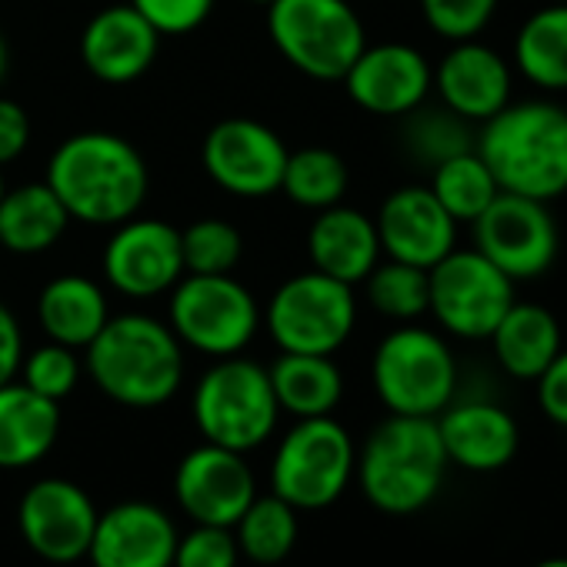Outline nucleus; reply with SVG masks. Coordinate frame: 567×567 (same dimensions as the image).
Masks as SVG:
<instances>
[{
	"mask_svg": "<svg viewBox=\"0 0 567 567\" xmlns=\"http://www.w3.org/2000/svg\"><path fill=\"white\" fill-rule=\"evenodd\" d=\"M308 254H311L315 270H321L334 280H344L351 288L361 284L384 257L374 217H368L358 207H344V204L318 210V217L308 230Z\"/></svg>",
	"mask_w": 567,
	"mask_h": 567,
	"instance_id": "nucleus-23",
	"label": "nucleus"
},
{
	"mask_svg": "<svg viewBox=\"0 0 567 567\" xmlns=\"http://www.w3.org/2000/svg\"><path fill=\"white\" fill-rule=\"evenodd\" d=\"M517 74L547 94L567 91V4H547L534 11L514 38Z\"/></svg>",
	"mask_w": 567,
	"mask_h": 567,
	"instance_id": "nucleus-29",
	"label": "nucleus"
},
{
	"mask_svg": "<svg viewBox=\"0 0 567 567\" xmlns=\"http://www.w3.org/2000/svg\"><path fill=\"white\" fill-rule=\"evenodd\" d=\"M127 4L161 38H184L210 18L217 0H127Z\"/></svg>",
	"mask_w": 567,
	"mask_h": 567,
	"instance_id": "nucleus-39",
	"label": "nucleus"
},
{
	"mask_svg": "<svg viewBox=\"0 0 567 567\" xmlns=\"http://www.w3.org/2000/svg\"><path fill=\"white\" fill-rule=\"evenodd\" d=\"M84 368L101 394L124 408H161L184 381V344L151 315H117L84 348Z\"/></svg>",
	"mask_w": 567,
	"mask_h": 567,
	"instance_id": "nucleus-3",
	"label": "nucleus"
},
{
	"mask_svg": "<svg viewBox=\"0 0 567 567\" xmlns=\"http://www.w3.org/2000/svg\"><path fill=\"white\" fill-rule=\"evenodd\" d=\"M358 447L341 421L301 417L274 451L270 491L298 511L331 507L351 484Z\"/></svg>",
	"mask_w": 567,
	"mask_h": 567,
	"instance_id": "nucleus-8",
	"label": "nucleus"
},
{
	"mask_svg": "<svg viewBox=\"0 0 567 567\" xmlns=\"http://www.w3.org/2000/svg\"><path fill=\"white\" fill-rule=\"evenodd\" d=\"M277 408L284 414L301 417H324L334 414L344 394V378L341 368L331 361V354H288L267 368Z\"/></svg>",
	"mask_w": 567,
	"mask_h": 567,
	"instance_id": "nucleus-28",
	"label": "nucleus"
},
{
	"mask_svg": "<svg viewBox=\"0 0 567 567\" xmlns=\"http://www.w3.org/2000/svg\"><path fill=\"white\" fill-rule=\"evenodd\" d=\"M250 4H270V0H250Z\"/></svg>",
	"mask_w": 567,
	"mask_h": 567,
	"instance_id": "nucleus-46",
	"label": "nucleus"
},
{
	"mask_svg": "<svg viewBox=\"0 0 567 567\" xmlns=\"http://www.w3.org/2000/svg\"><path fill=\"white\" fill-rule=\"evenodd\" d=\"M8 78V44H4V34H0V84Z\"/></svg>",
	"mask_w": 567,
	"mask_h": 567,
	"instance_id": "nucleus-43",
	"label": "nucleus"
},
{
	"mask_svg": "<svg viewBox=\"0 0 567 567\" xmlns=\"http://www.w3.org/2000/svg\"><path fill=\"white\" fill-rule=\"evenodd\" d=\"M157 48L161 34L131 4L104 8L81 34V61L104 84L137 81L154 64Z\"/></svg>",
	"mask_w": 567,
	"mask_h": 567,
	"instance_id": "nucleus-22",
	"label": "nucleus"
},
{
	"mask_svg": "<svg viewBox=\"0 0 567 567\" xmlns=\"http://www.w3.org/2000/svg\"><path fill=\"white\" fill-rule=\"evenodd\" d=\"M474 247L514 284L544 277L560 254V230L544 200L501 190L471 224Z\"/></svg>",
	"mask_w": 567,
	"mask_h": 567,
	"instance_id": "nucleus-12",
	"label": "nucleus"
},
{
	"mask_svg": "<svg viewBox=\"0 0 567 567\" xmlns=\"http://www.w3.org/2000/svg\"><path fill=\"white\" fill-rule=\"evenodd\" d=\"M501 0H421V14L427 28L444 41H471L481 38L494 21Z\"/></svg>",
	"mask_w": 567,
	"mask_h": 567,
	"instance_id": "nucleus-37",
	"label": "nucleus"
},
{
	"mask_svg": "<svg viewBox=\"0 0 567 567\" xmlns=\"http://www.w3.org/2000/svg\"><path fill=\"white\" fill-rule=\"evenodd\" d=\"M97 507L84 487L64 477L34 481L18 504V527L28 547L51 564H74L87 554Z\"/></svg>",
	"mask_w": 567,
	"mask_h": 567,
	"instance_id": "nucleus-15",
	"label": "nucleus"
},
{
	"mask_svg": "<svg viewBox=\"0 0 567 567\" xmlns=\"http://www.w3.org/2000/svg\"><path fill=\"white\" fill-rule=\"evenodd\" d=\"M190 411L207 444H220L240 454L260 447L280 417L267 368L240 354L217 358V364L200 374Z\"/></svg>",
	"mask_w": 567,
	"mask_h": 567,
	"instance_id": "nucleus-6",
	"label": "nucleus"
},
{
	"mask_svg": "<svg viewBox=\"0 0 567 567\" xmlns=\"http://www.w3.org/2000/svg\"><path fill=\"white\" fill-rule=\"evenodd\" d=\"M474 151L507 194L544 204L567 194V107L557 101H511L481 124Z\"/></svg>",
	"mask_w": 567,
	"mask_h": 567,
	"instance_id": "nucleus-2",
	"label": "nucleus"
},
{
	"mask_svg": "<svg viewBox=\"0 0 567 567\" xmlns=\"http://www.w3.org/2000/svg\"><path fill=\"white\" fill-rule=\"evenodd\" d=\"M230 530L244 557L257 564H277L298 544V507H291L274 491L264 497L257 494Z\"/></svg>",
	"mask_w": 567,
	"mask_h": 567,
	"instance_id": "nucleus-30",
	"label": "nucleus"
},
{
	"mask_svg": "<svg viewBox=\"0 0 567 567\" xmlns=\"http://www.w3.org/2000/svg\"><path fill=\"white\" fill-rule=\"evenodd\" d=\"M174 497L194 524L234 527L257 497V484L240 451L204 441L181 457L174 471Z\"/></svg>",
	"mask_w": 567,
	"mask_h": 567,
	"instance_id": "nucleus-16",
	"label": "nucleus"
},
{
	"mask_svg": "<svg viewBox=\"0 0 567 567\" xmlns=\"http://www.w3.org/2000/svg\"><path fill=\"white\" fill-rule=\"evenodd\" d=\"M21 361H24V334L18 318L0 305V388L11 384L21 374Z\"/></svg>",
	"mask_w": 567,
	"mask_h": 567,
	"instance_id": "nucleus-42",
	"label": "nucleus"
},
{
	"mask_svg": "<svg viewBox=\"0 0 567 567\" xmlns=\"http://www.w3.org/2000/svg\"><path fill=\"white\" fill-rule=\"evenodd\" d=\"M240 547L230 527L194 524L184 537H177L171 567H237Z\"/></svg>",
	"mask_w": 567,
	"mask_h": 567,
	"instance_id": "nucleus-38",
	"label": "nucleus"
},
{
	"mask_svg": "<svg viewBox=\"0 0 567 567\" xmlns=\"http://www.w3.org/2000/svg\"><path fill=\"white\" fill-rule=\"evenodd\" d=\"M38 321L51 341L84 351L111 321L107 291L84 274H61L38 298Z\"/></svg>",
	"mask_w": 567,
	"mask_h": 567,
	"instance_id": "nucleus-25",
	"label": "nucleus"
},
{
	"mask_svg": "<svg viewBox=\"0 0 567 567\" xmlns=\"http://www.w3.org/2000/svg\"><path fill=\"white\" fill-rule=\"evenodd\" d=\"M371 381L388 414L437 417L457 394V361L437 331L411 321L381 338Z\"/></svg>",
	"mask_w": 567,
	"mask_h": 567,
	"instance_id": "nucleus-5",
	"label": "nucleus"
},
{
	"mask_svg": "<svg viewBox=\"0 0 567 567\" xmlns=\"http://www.w3.org/2000/svg\"><path fill=\"white\" fill-rule=\"evenodd\" d=\"M427 187L457 224H474L491 207V200L501 194L491 167L481 161V154L474 147L431 167Z\"/></svg>",
	"mask_w": 567,
	"mask_h": 567,
	"instance_id": "nucleus-31",
	"label": "nucleus"
},
{
	"mask_svg": "<svg viewBox=\"0 0 567 567\" xmlns=\"http://www.w3.org/2000/svg\"><path fill=\"white\" fill-rule=\"evenodd\" d=\"M487 341L501 371L514 381H534L564 348L560 321L534 301H514Z\"/></svg>",
	"mask_w": 567,
	"mask_h": 567,
	"instance_id": "nucleus-26",
	"label": "nucleus"
},
{
	"mask_svg": "<svg viewBox=\"0 0 567 567\" xmlns=\"http://www.w3.org/2000/svg\"><path fill=\"white\" fill-rule=\"evenodd\" d=\"M368 305L398 324H411L427 315V270L404 260H378V267L361 280Z\"/></svg>",
	"mask_w": 567,
	"mask_h": 567,
	"instance_id": "nucleus-33",
	"label": "nucleus"
},
{
	"mask_svg": "<svg viewBox=\"0 0 567 567\" xmlns=\"http://www.w3.org/2000/svg\"><path fill=\"white\" fill-rule=\"evenodd\" d=\"M167 324L184 348L217 361L254 341L260 308L234 274H184L171 288Z\"/></svg>",
	"mask_w": 567,
	"mask_h": 567,
	"instance_id": "nucleus-9",
	"label": "nucleus"
},
{
	"mask_svg": "<svg viewBox=\"0 0 567 567\" xmlns=\"http://www.w3.org/2000/svg\"><path fill=\"white\" fill-rule=\"evenodd\" d=\"M267 34L284 61L315 81H341L368 48L348 0H270Z\"/></svg>",
	"mask_w": 567,
	"mask_h": 567,
	"instance_id": "nucleus-7",
	"label": "nucleus"
},
{
	"mask_svg": "<svg viewBox=\"0 0 567 567\" xmlns=\"http://www.w3.org/2000/svg\"><path fill=\"white\" fill-rule=\"evenodd\" d=\"M184 274H230L240 264L244 237L234 224L204 217L181 230Z\"/></svg>",
	"mask_w": 567,
	"mask_h": 567,
	"instance_id": "nucleus-35",
	"label": "nucleus"
},
{
	"mask_svg": "<svg viewBox=\"0 0 567 567\" xmlns=\"http://www.w3.org/2000/svg\"><path fill=\"white\" fill-rule=\"evenodd\" d=\"M107 284L134 301H151L171 295L174 284L184 277V250L181 230L157 217H127L114 224L111 240L101 257Z\"/></svg>",
	"mask_w": 567,
	"mask_h": 567,
	"instance_id": "nucleus-14",
	"label": "nucleus"
},
{
	"mask_svg": "<svg viewBox=\"0 0 567 567\" xmlns=\"http://www.w3.org/2000/svg\"><path fill=\"white\" fill-rule=\"evenodd\" d=\"M434 421L447 461L474 474L507 467L520 447L514 414L494 401H451Z\"/></svg>",
	"mask_w": 567,
	"mask_h": 567,
	"instance_id": "nucleus-21",
	"label": "nucleus"
},
{
	"mask_svg": "<svg viewBox=\"0 0 567 567\" xmlns=\"http://www.w3.org/2000/svg\"><path fill=\"white\" fill-rule=\"evenodd\" d=\"M44 181L71 220L91 227H114L134 217L151 187L141 151L111 131H84L68 137L51 154Z\"/></svg>",
	"mask_w": 567,
	"mask_h": 567,
	"instance_id": "nucleus-1",
	"label": "nucleus"
},
{
	"mask_svg": "<svg viewBox=\"0 0 567 567\" xmlns=\"http://www.w3.org/2000/svg\"><path fill=\"white\" fill-rule=\"evenodd\" d=\"M381 254L431 270L457 247V220L441 207L427 184L391 190L374 217Z\"/></svg>",
	"mask_w": 567,
	"mask_h": 567,
	"instance_id": "nucleus-18",
	"label": "nucleus"
},
{
	"mask_svg": "<svg viewBox=\"0 0 567 567\" xmlns=\"http://www.w3.org/2000/svg\"><path fill=\"white\" fill-rule=\"evenodd\" d=\"M71 224V214L48 187V181L21 184L0 194V247L11 254L51 250Z\"/></svg>",
	"mask_w": 567,
	"mask_h": 567,
	"instance_id": "nucleus-27",
	"label": "nucleus"
},
{
	"mask_svg": "<svg viewBox=\"0 0 567 567\" xmlns=\"http://www.w3.org/2000/svg\"><path fill=\"white\" fill-rule=\"evenodd\" d=\"M341 84L361 111L374 117H408L427 104L434 68L411 44H378L358 54Z\"/></svg>",
	"mask_w": 567,
	"mask_h": 567,
	"instance_id": "nucleus-17",
	"label": "nucleus"
},
{
	"mask_svg": "<svg viewBox=\"0 0 567 567\" xmlns=\"http://www.w3.org/2000/svg\"><path fill=\"white\" fill-rule=\"evenodd\" d=\"M288 147L280 134L250 117H227L214 124L200 147L207 177L230 197L260 200L280 190Z\"/></svg>",
	"mask_w": 567,
	"mask_h": 567,
	"instance_id": "nucleus-13",
	"label": "nucleus"
},
{
	"mask_svg": "<svg viewBox=\"0 0 567 567\" xmlns=\"http://www.w3.org/2000/svg\"><path fill=\"white\" fill-rule=\"evenodd\" d=\"M348 184H351V174L341 154L328 147H305V151L288 154V164H284V177H280V194L308 210H324L344 200Z\"/></svg>",
	"mask_w": 567,
	"mask_h": 567,
	"instance_id": "nucleus-32",
	"label": "nucleus"
},
{
	"mask_svg": "<svg viewBox=\"0 0 567 567\" xmlns=\"http://www.w3.org/2000/svg\"><path fill=\"white\" fill-rule=\"evenodd\" d=\"M447 467L451 461L434 417L391 414L358 451L354 477L378 511L417 514L444 487Z\"/></svg>",
	"mask_w": 567,
	"mask_h": 567,
	"instance_id": "nucleus-4",
	"label": "nucleus"
},
{
	"mask_svg": "<svg viewBox=\"0 0 567 567\" xmlns=\"http://www.w3.org/2000/svg\"><path fill=\"white\" fill-rule=\"evenodd\" d=\"M21 381L38 391L48 401H64L78 381H81V358L74 348H64L58 341H48L41 348H34L31 354H24L21 361Z\"/></svg>",
	"mask_w": 567,
	"mask_h": 567,
	"instance_id": "nucleus-36",
	"label": "nucleus"
},
{
	"mask_svg": "<svg viewBox=\"0 0 567 567\" xmlns=\"http://www.w3.org/2000/svg\"><path fill=\"white\" fill-rule=\"evenodd\" d=\"M511 64L484 41H454L434 68V91L467 124H484L511 104Z\"/></svg>",
	"mask_w": 567,
	"mask_h": 567,
	"instance_id": "nucleus-19",
	"label": "nucleus"
},
{
	"mask_svg": "<svg viewBox=\"0 0 567 567\" xmlns=\"http://www.w3.org/2000/svg\"><path fill=\"white\" fill-rule=\"evenodd\" d=\"M31 144V117L28 111L11 101V97H0V167L18 161Z\"/></svg>",
	"mask_w": 567,
	"mask_h": 567,
	"instance_id": "nucleus-41",
	"label": "nucleus"
},
{
	"mask_svg": "<svg viewBox=\"0 0 567 567\" xmlns=\"http://www.w3.org/2000/svg\"><path fill=\"white\" fill-rule=\"evenodd\" d=\"M404 121H408L404 124V144L427 167H437L441 161H447V157L464 154V151L474 147L471 124L464 117H457L454 111H447L444 104L441 107L421 104Z\"/></svg>",
	"mask_w": 567,
	"mask_h": 567,
	"instance_id": "nucleus-34",
	"label": "nucleus"
},
{
	"mask_svg": "<svg viewBox=\"0 0 567 567\" xmlns=\"http://www.w3.org/2000/svg\"><path fill=\"white\" fill-rule=\"evenodd\" d=\"M174 520L147 501H121L97 514L87 557L94 567H171L177 547Z\"/></svg>",
	"mask_w": 567,
	"mask_h": 567,
	"instance_id": "nucleus-20",
	"label": "nucleus"
},
{
	"mask_svg": "<svg viewBox=\"0 0 567 567\" xmlns=\"http://www.w3.org/2000/svg\"><path fill=\"white\" fill-rule=\"evenodd\" d=\"M61 434V404L24 381L0 388V467H31L51 454Z\"/></svg>",
	"mask_w": 567,
	"mask_h": 567,
	"instance_id": "nucleus-24",
	"label": "nucleus"
},
{
	"mask_svg": "<svg viewBox=\"0 0 567 567\" xmlns=\"http://www.w3.org/2000/svg\"><path fill=\"white\" fill-rule=\"evenodd\" d=\"M8 187H4V174H0V194H4Z\"/></svg>",
	"mask_w": 567,
	"mask_h": 567,
	"instance_id": "nucleus-45",
	"label": "nucleus"
},
{
	"mask_svg": "<svg viewBox=\"0 0 567 567\" xmlns=\"http://www.w3.org/2000/svg\"><path fill=\"white\" fill-rule=\"evenodd\" d=\"M534 394L540 414L550 424L567 427V348H560L557 358L534 378Z\"/></svg>",
	"mask_w": 567,
	"mask_h": 567,
	"instance_id": "nucleus-40",
	"label": "nucleus"
},
{
	"mask_svg": "<svg viewBox=\"0 0 567 567\" xmlns=\"http://www.w3.org/2000/svg\"><path fill=\"white\" fill-rule=\"evenodd\" d=\"M514 301V280L477 247H454L427 270V315L451 338L487 341Z\"/></svg>",
	"mask_w": 567,
	"mask_h": 567,
	"instance_id": "nucleus-11",
	"label": "nucleus"
},
{
	"mask_svg": "<svg viewBox=\"0 0 567 567\" xmlns=\"http://www.w3.org/2000/svg\"><path fill=\"white\" fill-rule=\"evenodd\" d=\"M264 324L288 354H331L348 344L358 324V298L344 280L321 270L295 274L274 291Z\"/></svg>",
	"mask_w": 567,
	"mask_h": 567,
	"instance_id": "nucleus-10",
	"label": "nucleus"
},
{
	"mask_svg": "<svg viewBox=\"0 0 567 567\" xmlns=\"http://www.w3.org/2000/svg\"><path fill=\"white\" fill-rule=\"evenodd\" d=\"M564 4H567V0H564Z\"/></svg>",
	"mask_w": 567,
	"mask_h": 567,
	"instance_id": "nucleus-47",
	"label": "nucleus"
},
{
	"mask_svg": "<svg viewBox=\"0 0 567 567\" xmlns=\"http://www.w3.org/2000/svg\"><path fill=\"white\" fill-rule=\"evenodd\" d=\"M534 567H567V557H547V560H540Z\"/></svg>",
	"mask_w": 567,
	"mask_h": 567,
	"instance_id": "nucleus-44",
	"label": "nucleus"
}]
</instances>
